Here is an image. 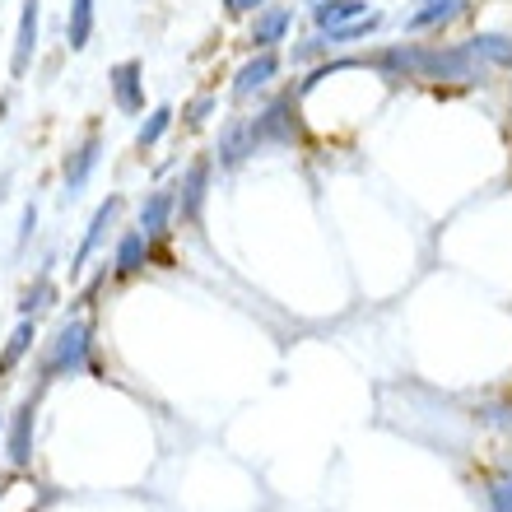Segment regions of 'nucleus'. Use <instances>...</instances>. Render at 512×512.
Segmentation results:
<instances>
[{
    "label": "nucleus",
    "mask_w": 512,
    "mask_h": 512,
    "mask_svg": "<svg viewBox=\"0 0 512 512\" xmlns=\"http://www.w3.org/2000/svg\"><path fill=\"white\" fill-rule=\"evenodd\" d=\"M89 364V326L84 322H66L56 331L52 350H47V378H70Z\"/></svg>",
    "instance_id": "1"
},
{
    "label": "nucleus",
    "mask_w": 512,
    "mask_h": 512,
    "mask_svg": "<svg viewBox=\"0 0 512 512\" xmlns=\"http://www.w3.org/2000/svg\"><path fill=\"white\" fill-rule=\"evenodd\" d=\"M98 159H103V135H84V145H75L66 154V168H61V177H66V196H80L84 187H89V177H94Z\"/></svg>",
    "instance_id": "2"
},
{
    "label": "nucleus",
    "mask_w": 512,
    "mask_h": 512,
    "mask_svg": "<svg viewBox=\"0 0 512 512\" xmlns=\"http://www.w3.org/2000/svg\"><path fill=\"white\" fill-rule=\"evenodd\" d=\"M38 24H42V0H24L19 10V33H14V56H10V75H28L33 52H38Z\"/></svg>",
    "instance_id": "3"
},
{
    "label": "nucleus",
    "mask_w": 512,
    "mask_h": 512,
    "mask_svg": "<svg viewBox=\"0 0 512 512\" xmlns=\"http://www.w3.org/2000/svg\"><path fill=\"white\" fill-rule=\"evenodd\" d=\"M108 80H112V98H117V108L126 117L145 112V66L140 61H117Z\"/></svg>",
    "instance_id": "4"
},
{
    "label": "nucleus",
    "mask_w": 512,
    "mask_h": 512,
    "mask_svg": "<svg viewBox=\"0 0 512 512\" xmlns=\"http://www.w3.org/2000/svg\"><path fill=\"white\" fill-rule=\"evenodd\" d=\"M122 215V196H108V201L94 210V219H89V233H84V243H80V252H75V261H70V275H80L84 266H89V256L103 247V233H108V224Z\"/></svg>",
    "instance_id": "5"
},
{
    "label": "nucleus",
    "mask_w": 512,
    "mask_h": 512,
    "mask_svg": "<svg viewBox=\"0 0 512 512\" xmlns=\"http://www.w3.org/2000/svg\"><path fill=\"white\" fill-rule=\"evenodd\" d=\"M275 75H280V56H275V47H266V52H256L252 61L233 75V98H252L256 89H266Z\"/></svg>",
    "instance_id": "6"
},
{
    "label": "nucleus",
    "mask_w": 512,
    "mask_h": 512,
    "mask_svg": "<svg viewBox=\"0 0 512 512\" xmlns=\"http://www.w3.org/2000/svg\"><path fill=\"white\" fill-rule=\"evenodd\" d=\"M173 210H177V191H168V187L149 191L145 205H140V224H135V229H140L149 243H154V238H163V233H168V219H173Z\"/></svg>",
    "instance_id": "7"
},
{
    "label": "nucleus",
    "mask_w": 512,
    "mask_h": 512,
    "mask_svg": "<svg viewBox=\"0 0 512 512\" xmlns=\"http://www.w3.org/2000/svg\"><path fill=\"white\" fill-rule=\"evenodd\" d=\"M294 28V10L289 5H266V10H256L252 19V47L256 52H266L275 42H284V33Z\"/></svg>",
    "instance_id": "8"
},
{
    "label": "nucleus",
    "mask_w": 512,
    "mask_h": 512,
    "mask_svg": "<svg viewBox=\"0 0 512 512\" xmlns=\"http://www.w3.org/2000/svg\"><path fill=\"white\" fill-rule=\"evenodd\" d=\"M205 182H210V159H196L187 168V173H182V196H177V210H182V215L191 219V224H196V219H201V205H205Z\"/></svg>",
    "instance_id": "9"
},
{
    "label": "nucleus",
    "mask_w": 512,
    "mask_h": 512,
    "mask_svg": "<svg viewBox=\"0 0 512 512\" xmlns=\"http://www.w3.org/2000/svg\"><path fill=\"white\" fill-rule=\"evenodd\" d=\"M247 154H256L252 122H229L224 135H219V163H224V168H238Z\"/></svg>",
    "instance_id": "10"
},
{
    "label": "nucleus",
    "mask_w": 512,
    "mask_h": 512,
    "mask_svg": "<svg viewBox=\"0 0 512 512\" xmlns=\"http://www.w3.org/2000/svg\"><path fill=\"white\" fill-rule=\"evenodd\" d=\"M10 461H14V466H28V461H33V396H28V401L14 410V424H10Z\"/></svg>",
    "instance_id": "11"
},
{
    "label": "nucleus",
    "mask_w": 512,
    "mask_h": 512,
    "mask_svg": "<svg viewBox=\"0 0 512 512\" xmlns=\"http://www.w3.org/2000/svg\"><path fill=\"white\" fill-rule=\"evenodd\" d=\"M466 10V0H424L410 19H405V28L410 33H419V28H438V24H452L457 14Z\"/></svg>",
    "instance_id": "12"
},
{
    "label": "nucleus",
    "mask_w": 512,
    "mask_h": 512,
    "mask_svg": "<svg viewBox=\"0 0 512 512\" xmlns=\"http://www.w3.org/2000/svg\"><path fill=\"white\" fill-rule=\"evenodd\" d=\"M145 256H149V238L140 229H126L117 238V275H135V270H145Z\"/></svg>",
    "instance_id": "13"
},
{
    "label": "nucleus",
    "mask_w": 512,
    "mask_h": 512,
    "mask_svg": "<svg viewBox=\"0 0 512 512\" xmlns=\"http://www.w3.org/2000/svg\"><path fill=\"white\" fill-rule=\"evenodd\" d=\"M359 14H368V0H317L312 5L317 28H340V24H350V19H359Z\"/></svg>",
    "instance_id": "14"
},
{
    "label": "nucleus",
    "mask_w": 512,
    "mask_h": 512,
    "mask_svg": "<svg viewBox=\"0 0 512 512\" xmlns=\"http://www.w3.org/2000/svg\"><path fill=\"white\" fill-rule=\"evenodd\" d=\"M89 38H94V0H70V19H66L70 52H84Z\"/></svg>",
    "instance_id": "15"
},
{
    "label": "nucleus",
    "mask_w": 512,
    "mask_h": 512,
    "mask_svg": "<svg viewBox=\"0 0 512 512\" xmlns=\"http://www.w3.org/2000/svg\"><path fill=\"white\" fill-rule=\"evenodd\" d=\"M466 47L475 52L480 66H512V38H503V33H475Z\"/></svg>",
    "instance_id": "16"
},
{
    "label": "nucleus",
    "mask_w": 512,
    "mask_h": 512,
    "mask_svg": "<svg viewBox=\"0 0 512 512\" xmlns=\"http://www.w3.org/2000/svg\"><path fill=\"white\" fill-rule=\"evenodd\" d=\"M378 24H382V14H359V19H350V24L326 28L322 38H326V47H350V42H359V38H373Z\"/></svg>",
    "instance_id": "17"
},
{
    "label": "nucleus",
    "mask_w": 512,
    "mask_h": 512,
    "mask_svg": "<svg viewBox=\"0 0 512 512\" xmlns=\"http://www.w3.org/2000/svg\"><path fill=\"white\" fill-rule=\"evenodd\" d=\"M168 126H173V108H154L145 117V126L135 131V145H140V149H154L163 135H168Z\"/></svg>",
    "instance_id": "18"
},
{
    "label": "nucleus",
    "mask_w": 512,
    "mask_h": 512,
    "mask_svg": "<svg viewBox=\"0 0 512 512\" xmlns=\"http://www.w3.org/2000/svg\"><path fill=\"white\" fill-rule=\"evenodd\" d=\"M33 336H38V331H33V322H19L14 326V336H10V345H5V354H0V368H5V373H10L14 364H19V359H24L28 350H33Z\"/></svg>",
    "instance_id": "19"
},
{
    "label": "nucleus",
    "mask_w": 512,
    "mask_h": 512,
    "mask_svg": "<svg viewBox=\"0 0 512 512\" xmlns=\"http://www.w3.org/2000/svg\"><path fill=\"white\" fill-rule=\"evenodd\" d=\"M52 298H56L52 280H38V289H28V294H24V303H19V312H24V317H28V312H42V308H47V303H52Z\"/></svg>",
    "instance_id": "20"
},
{
    "label": "nucleus",
    "mask_w": 512,
    "mask_h": 512,
    "mask_svg": "<svg viewBox=\"0 0 512 512\" xmlns=\"http://www.w3.org/2000/svg\"><path fill=\"white\" fill-rule=\"evenodd\" d=\"M489 508H494V512H512V475L494 480V489H489Z\"/></svg>",
    "instance_id": "21"
},
{
    "label": "nucleus",
    "mask_w": 512,
    "mask_h": 512,
    "mask_svg": "<svg viewBox=\"0 0 512 512\" xmlns=\"http://www.w3.org/2000/svg\"><path fill=\"white\" fill-rule=\"evenodd\" d=\"M33 229H38V205H24V219H19V247L33 238Z\"/></svg>",
    "instance_id": "22"
},
{
    "label": "nucleus",
    "mask_w": 512,
    "mask_h": 512,
    "mask_svg": "<svg viewBox=\"0 0 512 512\" xmlns=\"http://www.w3.org/2000/svg\"><path fill=\"white\" fill-rule=\"evenodd\" d=\"M210 112H215V98H196V103L187 108V122H191V126H201L205 117H210Z\"/></svg>",
    "instance_id": "23"
},
{
    "label": "nucleus",
    "mask_w": 512,
    "mask_h": 512,
    "mask_svg": "<svg viewBox=\"0 0 512 512\" xmlns=\"http://www.w3.org/2000/svg\"><path fill=\"white\" fill-rule=\"evenodd\" d=\"M270 0H224V10L229 14H256V10H266Z\"/></svg>",
    "instance_id": "24"
},
{
    "label": "nucleus",
    "mask_w": 512,
    "mask_h": 512,
    "mask_svg": "<svg viewBox=\"0 0 512 512\" xmlns=\"http://www.w3.org/2000/svg\"><path fill=\"white\" fill-rule=\"evenodd\" d=\"M0 433H5V415H0Z\"/></svg>",
    "instance_id": "25"
},
{
    "label": "nucleus",
    "mask_w": 512,
    "mask_h": 512,
    "mask_svg": "<svg viewBox=\"0 0 512 512\" xmlns=\"http://www.w3.org/2000/svg\"><path fill=\"white\" fill-rule=\"evenodd\" d=\"M312 5H317V0H312Z\"/></svg>",
    "instance_id": "26"
}]
</instances>
